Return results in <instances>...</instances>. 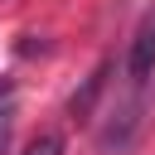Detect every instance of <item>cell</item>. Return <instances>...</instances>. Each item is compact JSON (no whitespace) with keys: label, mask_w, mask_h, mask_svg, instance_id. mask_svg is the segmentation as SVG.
Instances as JSON below:
<instances>
[{"label":"cell","mask_w":155,"mask_h":155,"mask_svg":"<svg viewBox=\"0 0 155 155\" xmlns=\"http://www.w3.org/2000/svg\"><path fill=\"white\" fill-rule=\"evenodd\" d=\"M24 155H63V136L58 131H44V136H34L29 140V150Z\"/></svg>","instance_id":"obj_3"},{"label":"cell","mask_w":155,"mask_h":155,"mask_svg":"<svg viewBox=\"0 0 155 155\" xmlns=\"http://www.w3.org/2000/svg\"><path fill=\"white\" fill-rule=\"evenodd\" d=\"M107 78H111V58H102V63L92 68V78H87V82L68 97V116H73V121H87V116H92V107H97V97H102Z\"/></svg>","instance_id":"obj_2"},{"label":"cell","mask_w":155,"mask_h":155,"mask_svg":"<svg viewBox=\"0 0 155 155\" xmlns=\"http://www.w3.org/2000/svg\"><path fill=\"white\" fill-rule=\"evenodd\" d=\"M126 68H131V82H136V87H145V82H150V73H155V15H145V24L136 29Z\"/></svg>","instance_id":"obj_1"},{"label":"cell","mask_w":155,"mask_h":155,"mask_svg":"<svg viewBox=\"0 0 155 155\" xmlns=\"http://www.w3.org/2000/svg\"><path fill=\"white\" fill-rule=\"evenodd\" d=\"M10 126H15V107L5 102V107H0V155H5V145H10Z\"/></svg>","instance_id":"obj_4"}]
</instances>
